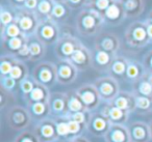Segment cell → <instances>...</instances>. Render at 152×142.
<instances>
[{"label":"cell","mask_w":152,"mask_h":142,"mask_svg":"<svg viewBox=\"0 0 152 142\" xmlns=\"http://www.w3.org/2000/svg\"><path fill=\"white\" fill-rule=\"evenodd\" d=\"M103 103H110L120 93V84L119 80L110 75L100 77L93 82Z\"/></svg>","instance_id":"8992f818"},{"label":"cell","mask_w":152,"mask_h":142,"mask_svg":"<svg viewBox=\"0 0 152 142\" xmlns=\"http://www.w3.org/2000/svg\"><path fill=\"white\" fill-rule=\"evenodd\" d=\"M9 76L11 78H13L14 80H16L19 84H20V82L23 81L25 78H27L28 76H30L25 61H22V60H20V59L16 58L15 63H14V67H13V69H12V71Z\"/></svg>","instance_id":"f546056e"},{"label":"cell","mask_w":152,"mask_h":142,"mask_svg":"<svg viewBox=\"0 0 152 142\" xmlns=\"http://www.w3.org/2000/svg\"><path fill=\"white\" fill-rule=\"evenodd\" d=\"M13 142H41L32 129H27L20 132Z\"/></svg>","instance_id":"ab89813d"},{"label":"cell","mask_w":152,"mask_h":142,"mask_svg":"<svg viewBox=\"0 0 152 142\" xmlns=\"http://www.w3.org/2000/svg\"><path fill=\"white\" fill-rule=\"evenodd\" d=\"M120 40L112 32H100L95 40V50H101L110 53L112 56H117L120 50Z\"/></svg>","instance_id":"7c38bea8"},{"label":"cell","mask_w":152,"mask_h":142,"mask_svg":"<svg viewBox=\"0 0 152 142\" xmlns=\"http://www.w3.org/2000/svg\"><path fill=\"white\" fill-rule=\"evenodd\" d=\"M16 17L15 23L19 26L22 33L27 38L34 36L38 26L40 24V18L36 14V12L27 11L25 9H15Z\"/></svg>","instance_id":"52a82bcc"},{"label":"cell","mask_w":152,"mask_h":142,"mask_svg":"<svg viewBox=\"0 0 152 142\" xmlns=\"http://www.w3.org/2000/svg\"><path fill=\"white\" fill-rule=\"evenodd\" d=\"M39 2H40L39 0H26L25 4H24V9H27V11L34 12L38 7Z\"/></svg>","instance_id":"c3c4849f"},{"label":"cell","mask_w":152,"mask_h":142,"mask_svg":"<svg viewBox=\"0 0 152 142\" xmlns=\"http://www.w3.org/2000/svg\"><path fill=\"white\" fill-rule=\"evenodd\" d=\"M50 114L53 118L65 117L68 115V96L67 92H51L49 98Z\"/></svg>","instance_id":"5bb4252c"},{"label":"cell","mask_w":152,"mask_h":142,"mask_svg":"<svg viewBox=\"0 0 152 142\" xmlns=\"http://www.w3.org/2000/svg\"><path fill=\"white\" fill-rule=\"evenodd\" d=\"M115 1H116V0H95L93 7H91L96 9L97 11H99L100 13L103 15L104 12H105Z\"/></svg>","instance_id":"f6af8a7d"},{"label":"cell","mask_w":152,"mask_h":142,"mask_svg":"<svg viewBox=\"0 0 152 142\" xmlns=\"http://www.w3.org/2000/svg\"><path fill=\"white\" fill-rule=\"evenodd\" d=\"M85 1V7H93L95 0H83Z\"/></svg>","instance_id":"f5cc1de1"},{"label":"cell","mask_w":152,"mask_h":142,"mask_svg":"<svg viewBox=\"0 0 152 142\" xmlns=\"http://www.w3.org/2000/svg\"><path fill=\"white\" fill-rule=\"evenodd\" d=\"M103 17L105 20V23H110L112 25H118L122 23L123 20L126 19L124 11L121 7L119 0H116L103 13Z\"/></svg>","instance_id":"44dd1931"},{"label":"cell","mask_w":152,"mask_h":142,"mask_svg":"<svg viewBox=\"0 0 152 142\" xmlns=\"http://www.w3.org/2000/svg\"><path fill=\"white\" fill-rule=\"evenodd\" d=\"M68 96V115L72 114V113L76 112H81V111H89L87 110L86 106L83 105V101L80 100L77 93H76V90H70L67 92Z\"/></svg>","instance_id":"f1b7e54d"},{"label":"cell","mask_w":152,"mask_h":142,"mask_svg":"<svg viewBox=\"0 0 152 142\" xmlns=\"http://www.w3.org/2000/svg\"><path fill=\"white\" fill-rule=\"evenodd\" d=\"M90 115L91 113L87 112V111H81V112H76V113H72V114H69L65 117H68V118L72 119V120H75L77 122L81 123V125H85L87 127L88 121H89Z\"/></svg>","instance_id":"ee69618b"},{"label":"cell","mask_w":152,"mask_h":142,"mask_svg":"<svg viewBox=\"0 0 152 142\" xmlns=\"http://www.w3.org/2000/svg\"><path fill=\"white\" fill-rule=\"evenodd\" d=\"M50 89L47 88L46 86L41 85V84L37 83L34 85V88L32 89V91L26 96L25 99H23L25 101L26 105L31 104V103H48L49 98H50Z\"/></svg>","instance_id":"cb8c5ba5"},{"label":"cell","mask_w":152,"mask_h":142,"mask_svg":"<svg viewBox=\"0 0 152 142\" xmlns=\"http://www.w3.org/2000/svg\"><path fill=\"white\" fill-rule=\"evenodd\" d=\"M69 15V7L64 3H53V9L50 18L56 23L64 22Z\"/></svg>","instance_id":"4dcf8cb0"},{"label":"cell","mask_w":152,"mask_h":142,"mask_svg":"<svg viewBox=\"0 0 152 142\" xmlns=\"http://www.w3.org/2000/svg\"><path fill=\"white\" fill-rule=\"evenodd\" d=\"M34 85H36V81H34V78L31 77V75L28 76V77L25 78L23 81L20 82L19 89H20V91L22 92L23 99H25L26 96L32 91V89L34 88Z\"/></svg>","instance_id":"60d3db41"},{"label":"cell","mask_w":152,"mask_h":142,"mask_svg":"<svg viewBox=\"0 0 152 142\" xmlns=\"http://www.w3.org/2000/svg\"><path fill=\"white\" fill-rule=\"evenodd\" d=\"M28 46L30 51V61H41L46 53V46L36 36L28 38Z\"/></svg>","instance_id":"83f0119b"},{"label":"cell","mask_w":152,"mask_h":142,"mask_svg":"<svg viewBox=\"0 0 152 142\" xmlns=\"http://www.w3.org/2000/svg\"><path fill=\"white\" fill-rule=\"evenodd\" d=\"M104 23V17L99 11L94 7H85L76 17L75 27L83 36H98Z\"/></svg>","instance_id":"6da1fadb"},{"label":"cell","mask_w":152,"mask_h":142,"mask_svg":"<svg viewBox=\"0 0 152 142\" xmlns=\"http://www.w3.org/2000/svg\"><path fill=\"white\" fill-rule=\"evenodd\" d=\"M32 130L41 142H57L61 139L57 134L55 119L53 117H49L40 122L34 123Z\"/></svg>","instance_id":"30bf717a"},{"label":"cell","mask_w":152,"mask_h":142,"mask_svg":"<svg viewBox=\"0 0 152 142\" xmlns=\"http://www.w3.org/2000/svg\"><path fill=\"white\" fill-rule=\"evenodd\" d=\"M15 99V93L1 88V92H0V110H1L2 114L7 109L13 107L14 105H16Z\"/></svg>","instance_id":"836d02e7"},{"label":"cell","mask_w":152,"mask_h":142,"mask_svg":"<svg viewBox=\"0 0 152 142\" xmlns=\"http://www.w3.org/2000/svg\"><path fill=\"white\" fill-rule=\"evenodd\" d=\"M0 84H1V88L7 90L10 92L15 93V89L19 87V83L10 76H5V77H0Z\"/></svg>","instance_id":"7bdbcfd3"},{"label":"cell","mask_w":152,"mask_h":142,"mask_svg":"<svg viewBox=\"0 0 152 142\" xmlns=\"http://www.w3.org/2000/svg\"><path fill=\"white\" fill-rule=\"evenodd\" d=\"M133 85L135 86L133 92L141 96H145L148 98L152 99V84L149 82V80L146 77V74L143 76L142 79H140L137 83H134Z\"/></svg>","instance_id":"1f68e13d"},{"label":"cell","mask_w":152,"mask_h":142,"mask_svg":"<svg viewBox=\"0 0 152 142\" xmlns=\"http://www.w3.org/2000/svg\"><path fill=\"white\" fill-rule=\"evenodd\" d=\"M68 125H69L70 140L73 139V138L79 137V136H83L85 132L87 131V127L85 125H81V123L77 122L75 120H72L70 118H68Z\"/></svg>","instance_id":"f35d334b"},{"label":"cell","mask_w":152,"mask_h":142,"mask_svg":"<svg viewBox=\"0 0 152 142\" xmlns=\"http://www.w3.org/2000/svg\"><path fill=\"white\" fill-rule=\"evenodd\" d=\"M57 83L61 85H69L73 83L78 76L79 71L69 60H58L56 63Z\"/></svg>","instance_id":"4fadbf2b"},{"label":"cell","mask_w":152,"mask_h":142,"mask_svg":"<svg viewBox=\"0 0 152 142\" xmlns=\"http://www.w3.org/2000/svg\"><path fill=\"white\" fill-rule=\"evenodd\" d=\"M142 64L144 65L146 73L152 74V49L149 50L142 59Z\"/></svg>","instance_id":"bcb514c9"},{"label":"cell","mask_w":152,"mask_h":142,"mask_svg":"<svg viewBox=\"0 0 152 142\" xmlns=\"http://www.w3.org/2000/svg\"><path fill=\"white\" fill-rule=\"evenodd\" d=\"M30 75L37 83L46 86L49 89L57 83L56 65L50 61H40L34 65Z\"/></svg>","instance_id":"5b68a950"},{"label":"cell","mask_w":152,"mask_h":142,"mask_svg":"<svg viewBox=\"0 0 152 142\" xmlns=\"http://www.w3.org/2000/svg\"><path fill=\"white\" fill-rule=\"evenodd\" d=\"M24 36V34L22 33L19 26L15 22L7 25V27H1V42H4L9 38H17V36Z\"/></svg>","instance_id":"d590c367"},{"label":"cell","mask_w":152,"mask_h":142,"mask_svg":"<svg viewBox=\"0 0 152 142\" xmlns=\"http://www.w3.org/2000/svg\"><path fill=\"white\" fill-rule=\"evenodd\" d=\"M7 125L14 131L20 132L27 130L32 122V118L28 109L21 105H14L3 113Z\"/></svg>","instance_id":"7a4b0ae2"},{"label":"cell","mask_w":152,"mask_h":142,"mask_svg":"<svg viewBox=\"0 0 152 142\" xmlns=\"http://www.w3.org/2000/svg\"><path fill=\"white\" fill-rule=\"evenodd\" d=\"M26 108L29 111L30 116L32 118V122L34 123L40 122L44 119L51 117L48 103H31V104L26 105Z\"/></svg>","instance_id":"ffe728a7"},{"label":"cell","mask_w":152,"mask_h":142,"mask_svg":"<svg viewBox=\"0 0 152 142\" xmlns=\"http://www.w3.org/2000/svg\"><path fill=\"white\" fill-rule=\"evenodd\" d=\"M16 13H12L11 11L4 9V5L1 7V12H0V22H1V27H7V25L15 22Z\"/></svg>","instance_id":"b9f144b4"},{"label":"cell","mask_w":152,"mask_h":142,"mask_svg":"<svg viewBox=\"0 0 152 142\" xmlns=\"http://www.w3.org/2000/svg\"><path fill=\"white\" fill-rule=\"evenodd\" d=\"M112 123L99 110L92 112L87 125V131L94 137L104 138Z\"/></svg>","instance_id":"8fae6325"},{"label":"cell","mask_w":152,"mask_h":142,"mask_svg":"<svg viewBox=\"0 0 152 142\" xmlns=\"http://www.w3.org/2000/svg\"><path fill=\"white\" fill-rule=\"evenodd\" d=\"M69 61L73 63L79 72L86 71L92 67V52L81 44L69 58Z\"/></svg>","instance_id":"e0dca14e"},{"label":"cell","mask_w":152,"mask_h":142,"mask_svg":"<svg viewBox=\"0 0 152 142\" xmlns=\"http://www.w3.org/2000/svg\"><path fill=\"white\" fill-rule=\"evenodd\" d=\"M149 123V127H150V132H151V138H152V119L150 120V122H148Z\"/></svg>","instance_id":"9f6ffc18"},{"label":"cell","mask_w":152,"mask_h":142,"mask_svg":"<svg viewBox=\"0 0 152 142\" xmlns=\"http://www.w3.org/2000/svg\"><path fill=\"white\" fill-rule=\"evenodd\" d=\"M135 96V107L137 111L141 113H151L152 112V99L145 96L134 93Z\"/></svg>","instance_id":"e575fe53"},{"label":"cell","mask_w":152,"mask_h":142,"mask_svg":"<svg viewBox=\"0 0 152 142\" xmlns=\"http://www.w3.org/2000/svg\"><path fill=\"white\" fill-rule=\"evenodd\" d=\"M114 56L105 51L95 50L92 53V67L98 71H107L113 62Z\"/></svg>","instance_id":"7402d4cb"},{"label":"cell","mask_w":152,"mask_h":142,"mask_svg":"<svg viewBox=\"0 0 152 142\" xmlns=\"http://www.w3.org/2000/svg\"><path fill=\"white\" fill-rule=\"evenodd\" d=\"M65 4L69 9H79V7L85 9V1L83 0H67Z\"/></svg>","instance_id":"7dc6e473"},{"label":"cell","mask_w":152,"mask_h":142,"mask_svg":"<svg viewBox=\"0 0 152 142\" xmlns=\"http://www.w3.org/2000/svg\"><path fill=\"white\" fill-rule=\"evenodd\" d=\"M103 139L105 142H131L127 125H112Z\"/></svg>","instance_id":"ac0fdd59"},{"label":"cell","mask_w":152,"mask_h":142,"mask_svg":"<svg viewBox=\"0 0 152 142\" xmlns=\"http://www.w3.org/2000/svg\"><path fill=\"white\" fill-rule=\"evenodd\" d=\"M127 18H137L141 16L145 9L144 0H119Z\"/></svg>","instance_id":"603a6c76"},{"label":"cell","mask_w":152,"mask_h":142,"mask_svg":"<svg viewBox=\"0 0 152 142\" xmlns=\"http://www.w3.org/2000/svg\"><path fill=\"white\" fill-rule=\"evenodd\" d=\"M146 22V27H147V32H148V36H149L150 40H151L152 43V24L150 22H148L147 20H145Z\"/></svg>","instance_id":"816d5d0a"},{"label":"cell","mask_w":152,"mask_h":142,"mask_svg":"<svg viewBox=\"0 0 152 142\" xmlns=\"http://www.w3.org/2000/svg\"><path fill=\"white\" fill-rule=\"evenodd\" d=\"M51 1H52L53 3H64V4H65L67 0H51Z\"/></svg>","instance_id":"db71d44e"},{"label":"cell","mask_w":152,"mask_h":142,"mask_svg":"<svg viewBox=\"0 0 152 142\" xmlns=\"http://www.w3.org/2000/svg\"><path fill=\"white\" fill-rule=\"evenodd\" d=\"M55 119V125H56V131L59 138L69 141L70 140V132H69V125H68L67 117H58Z\"/></svg>","instance_id":"74e56055"},{"label":"cell","mask_w":152,"mask_h":142,"mask_svg":"<svg viewBox=\"0 0 152 142\" xmlns=\"http://www.w3.org/2000/svg\"><path fill=\"white\" fill-rule=\"evenodd\" d=\"M99 111L110 121L112 125H127L130 113L114 106L112 103H103Z\"/></svg>","instance_id":"9a60e30c"},{"label":"cell","mask_w":152,"mask_h":142,"mask_svg":"<svg viewBox=\"0 0 152 142\" xmlns=\"http://www.w3.org/2000/svg\"><path fill=\"white\" fill-rule=\"evenodd\" d=\"M110 103L114 106L118 107V108L122 109V110L126 111V112L130 113V114L137 111L135 96L133 91H123V90H121L120 93Z\"/></svg>","instance_id":"d6986e66"},{"label":"cell","mask_w":152,"mask_h":142,"mask_svg":"<svg viewBox=\"0 0 152 142\" xmlns=\"http://www.w3.org/2000/svg\"><path fill=\"white\" fill-rule=\"evenodd\" d=\"M76 93L83 101V105L90 113L98 111L101 107L102 102L97 89L93 83H86L76 88Z\"/></svg>","instance_id":"ba28073f"},{"label":"cell","mask_w":152,"mask_h":142,"mask_svg":"<svg viewBox=\"0 0 152 142\" xmlns=\"http://www.w3.org/2000/svg\"><path fill=\"white\" fill-rule=\"evenodd\" d=\"M53 9V2L51 0H40L38 7L34 12L40 18V20L49 18Z\"/></svg>","instance_id":"8d00e7d4"},{"label":"cell","mask_w":152,"mask_h":142,"mask_svg":"<svg viewBox=\"0 0 152 142\" xmlns=\"http://www.w3.org/2000/svg\"><path fill=\"white\" fill-rule=\"evenodd\" d=\"M81 45L77 38L69 33H61V38L54 45V52L58 60H69L75 50Z\"/></svg>","instance_id":"9c48e42d"},{"label":"cell","mask_w":152,"mask_h":142,"mask_svg":"<svg viewBox=\"0 0 152 142\" xmlns=\"http://www.w3.org/2000/svg\"><path fill=\"white\" fill-rule=\"evenodd\" d=\"M129 59L125 58L120 55H117L113 59V62L110 64V69H108V75L115 77L117 80L120 78H124L125 79V74H126L127 64H128Z\"/></svg>","instance_id":"d4e9b609"},{"label":"cell","mask_w":152,"mask_h":142,"mask_svg":"<svg viewBox=\"0 0 152 142\" xmlns=\"http://www.w3.org/2000/svg\"><path fill=\"white\" fill-rule=\"evenodd\" d=\"M131 142H150L152 140L149 123L142 120H133L127 123Z\"/></svg>","instance_id":"2e32d148"},{"label":"cell","mask_w":152,"mask_h":142,"mask_svg":"<svg viewBox=\"0 0 152 142\" xmlns=\"http://www.w3.org/2000/svg\"><path fill=\"white\" fill-rule=\"evenodd\" d=\"M16 57L11 54H2L0 58V75L1 77L9 76L15 63Z\"/></svg>","instance_id":"d6a6232c"},{"label":"cell","mask_w":152,"mask_h":142,"mask_svg":"<svg viewBox=\"0 0 152 142\" xmlns=\"http://www.w3.org/2000/svg\"><path fill=\"white\" fill-rule=\"evenodd\" d=\"M34 36L46 47L55 45L61 36L59 24L53 21L50 17L42 19L40 21Z\"/></svg>","instance_id":"277c9868"},{"label":"cell","mask_w":152,"mask_h":142,"mask_svg":"<svg viewBox=\"0 0 152 142\" xmlns=\"http://www.w3.org/2000/svg\"><path fill=\"white\" fill-rule=\"evenodd\" d=\"M145 74L146 71L144 69V65L142 64V62H139V61L135 60H128L126 74H125V79L127 81H130L134 84L140 79H142Z\"/></svg>","instance_id":"484cf974"},{"label":"cell","mask_w":152,"mask_h":142,"mask_svg":"<svg viewBox=\"0 0 152 142\" xmlns=\"http://www.w3.org/2000/svg\"><path fill=\"white\" fill-rule=\"evenodd\" d=\"M26 0H9V3L14 9H24Z\"/></svg>","instance_id":"681fc988"},{"label":"cell","mask_w":152,"mask_h":142,"mask_svg":"<svg viewBox=\"0 0 152 142\" xmlns=\"http://www.w3.org/2000/svg\"><path fill=\"white\" fill-rule=\"evenodd\" d=\"M28 38H27L25 36H17V38H9V40L4 41V42H1L2 43L3 51H5V53H3V54H11L15 56L18 51L27 42Z\"/></svg>","instance_id":"4316f807"},{"label":"cell","mask_w":152,"mask_h":142,"mask_svg":"<svg viewBox=\"0 0 152 142\" xmlns=\"http://www.w3.org/2000/svg\"><path fill=\"white\" fill-rule=\"evenodd\" d=\"M124 38L126 44L130 48L134 49L143 48L147 46L149 43H151V40L148 36L145 20L131 23L125 30Z\"/></svg>","instance_id":"3957f363"},{"label":"cell","mask_w":152,"mask_h":142,"mask_svg":"<svg viewBox=\"0 0 152 142\" xmlns=\"http://www.w3.org/2000/svg\"><path fill=\"white\" fill-rule=\"evenodd\" d=\"M146 20H147L148 22H150V23L152 24V12L149 14V16H148V18H147V19H146Z\"/></svg>","instance_id":"11a10c76"},{"label":"cell","mask_w":152,"mask_h":142,"mask_svg":"<svg viewBox=\"0 0 152 142\" xmlns=\"http://www.w3.org/2000/svg\"><path fill=\"white\" fill-rule=\"evenodd\" d=\"M67 142H91L90 141L89 138H87L85 135L83 136H79V137H76V138H73V139L69 140Z\"/></svg>","instance_id":"f907efd6"}]
</instances>
